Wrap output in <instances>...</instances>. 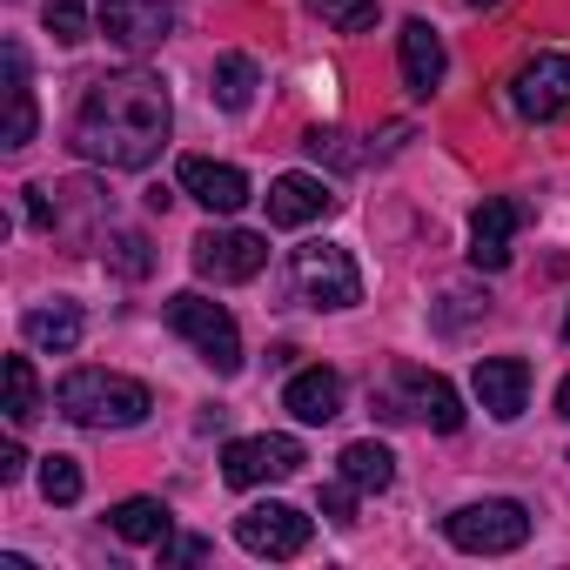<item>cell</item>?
<instances>
[{
	"label": "cell",
	"instance_id": "obj_1",
	"mask_svg": "<svg viewBox=\"0 0 570 570\" xmlns=\"http://www.w3.org/2000/svg\"><path fill=\"white\" fill-rule=\"evenodd\" d=\"M168 128H175L168 81L148 75V68H121V75L88 81V95L75 108V128H68V148L95 168H148L161 155Z\"/></svg>",
	"mask_w": 570,
	"mask_h": 570
},
{
	"label": "cell",
	"instance_id": "obj_2",
	"mask_svg": "<svg viewBox=\"0 0 570 570\" xmlns=\"http://www.w3.org/2000/svg\"><path fill=\"white\" fill-rule=\"evenodd\" d=\"M55 410H61L68 423H81V430H135V423H148L155 396H148V383H135V376L75 370V376L55 383Z\"/></svg>",
	"mask_w": 570,
	"mask_h": 570
},
{
	"label": "cell",
	"instance_id": "obj_3",
	"mask_svg": "<svg viewBox=\"0 0 570 570\" xmlns=\"http://www.w3.org/2000/svg\"><path fill=\"white\" fill-rule=\"evenodd\" d=\"M443 537L463 550V557H510L530 543V510L517 497H483V503H463L443 517Z\"/></svg>",
	"mask_w": 570,
	"mask_h": 570
},
{
	"label": "cell",
	"instance_id": "obj_4",
	"mask_svg": "<svg viewBox=\"0 0 570 570\" xmlns=\"http://www.w3.org/2000/svg\"><path fill=\"white\" fill-rule=\"evenodd\" d=\"M168 330H175L215 376H235V370H242V330H235V316H228L222 303L181 289V296H168Z\"/></svg>",
	"mask_w": 570,
	"mask_h": 570
},
{
	"label": "cell",
	"instance_id": "obj_5",
	"mask_svg": "<svg viewBox=\"0 0 570 570\" xmlns=\"http://www.w3.org/2000/svg\"><path fill=\"white\" fill-rule=\"evenodd\" d=\"M289 282H296V296H303L309 309H356V303H363V275H356L350 248H336V242L296 248Z\"/></svg>",
	"mask_w": 570,
	"mask_h": 570
},
{
	"label": "cell",
	"instance_id": "obj_6",
	"mask_svg": "<svg viewBox=\"0 0 570 570\" xmlns=\"http://www.w3.org/2000/svg\"><path fill=\"white\" fill-rule=\"evenodd\" d=\"M376 410L390 416V423H430V430H463V396L436 376V370H396V383L376 396Z\"/></svg>",
	"mask_w": 570,
	"mask_h": 570
},
{
	"label": "cell",
	"instance_id": "obj_7",
	"mask_svg": "<svg viewBox=\"0 0 570 570\" xmlns=\"http://www.w3.org/2000/svg\"><path fill=\"white\" fill-rule=\"evenodd\" d=\"M309 456H303V443L296 436H235L228 450H222V476L235 483V490H255V483H282V476H296Z\"/></svg>",
	"mask_w": 570,
	"mask_h": 570
},
{
	"label": "cell",
	"instance_id": "obj_8",
	"mask_svg": "<svg viewBox=\"0 0 570 570\" xmlns=\"http://www.w3.org/2000/svg\"><path fill=\"white\" fill-rule=\"evenodd\" d=\"M235 543L248 557H303L309 550V517L296 503H248L235 517Z\"/></svg>",
	"mask_w": 570,
	"mask_h": 570
},
{
	"label": "cell",
	"instance_id": "obj_9",
	"mask_svg": "<svg viewBox=\"0 0 570 570\" xmlns=\"http://www.w3.org/2000/svg\"><path fill=\"white\" fill-rule=\"evenodd\" d=\"M195 275H208V282H248V275H262V262H268V235H248V228H208V235H195Z\"/></svg>",
	"mask_w": 570,
	"mask_h": 570
},
{
	"label": "cell",
	"instance_id": "obj_10",
	"mask_svg": "<svg viewBox=\"0 0 570 570\" xmlns=\"http://www.w3.org/2000/svg\"><path fill=\"white\" fill-rule=\"evenodd\" d=\"M101 35L128 55H148L175 35V0H101Z\"/></svg>",
	"mask_w": 570,
	"mask_h": 570
},
{
	"label": "cell",
	"instance_id": "obj_11",
	"mask_svg": "<svg viewBox=\"0 0 570 570\" xmlns=\"http://www.w3.org/2000/svg\"><path fill=\"white\" fill-rule=\"evenodd\" d=\"M510 101L523 121H550L570 108V55H530L510 81Z\"/></svg>",
	"mask_w": 570,
	"mask_h": 570
},
{
	"label": "cell",
	"instance_id": "obj_12",
	"mask_svg": "<svg viewBox=\"0 0 570 570\" xmlns=\"http://www.w3.org/2000/svg\"><path fill=\"white\" fill-rule=\"evenodd\" d=\"M175 181H181V195H195L208 215H235L242 202H248V175L235 168V161H208V155H181V168H175Z\"/></svg>",
	"mask_w": 570,
	"mask_h": 570
},
{
	"label": "cell",
	"instance_id": "obj_13",
	"mask_svg": "<svg viewBox=\"0 0 570 570\" xmlns=\"http://www.w3.org/2000/svg\"><path fill=\"white\" fill-rule=\"evenodd\" d=\"M262 202H268V222L275 228H309V222H323L336 208V188L323 175H275Z\"/></svg>",
	"mask_w": 570,
	"mask_h": 570
},
{
	"label": "cell",
	"instance_id": "obj_14",
	"mask_svg": "<svg viewBox=\"0 0 570 570\" xmlns=\"http://www.w3.org/2000/svg\"><path fill=\"white\" fill-rule=\"evenodd\" d=\"M396 61H403V88H410L416 101H430V95L443 88V75H450L443 35H436L430 21H403V35H396Z\"/></svg>",
	"mask_w": 570,
	"mask_h": 570
},
{
	"label": "cell",
	"instance_id": "obj_15",
	"mask_svg": "<svg viewBox=\"0 0 570 570\" xmlns=\"http://www.w3.org/2000/svg\"><path fill=\"white\" fill-rule=\"evenodd\" d=\"M470 390H476V403H483L497 423H517L523 403H530V363H523V356H483L476 376H470Z\"/></svg>",
	"mask_w": 570,
	"mask_h": 570
},
{
	"label": "cell",
	"instance_id": "obj_16",
	"mask_svg": "<svg viewBox=\"0 0 570 570\" xmlns=\"http://www.w3.org/2000/svg\"><path fill=\"white\" fill-rule=\"evenodd\" d=\"M282 410H289L296 423H336L343 416V376L336 370H296L289 390H282Z\"/></svg>",
	"mask_w": 570,
	"mask_h": 570
},
{
	"label": "cell",
	"instance_id": "obj_17",
	"mask_svg": "<svg viewBox=\"0 0 570 570\" xmlns=\"http://www.w3.org/2000/svg\"><path fill=\"white\" fill-rule=\"evenodd\" d=\"M517 222H523V208H517V202H503V195H497V202H483V208L470 215V262L497 275V268L510 262V235H517Z\"/></svg>",
	"mask_w": 570,
	"mask_h": 570
},
{
	"label": "cell",
	"instance_id": "obj_18",
	"mask_svg": "<svg viewBox=\"0 0 570 570\" xmlns=\"http://www.w3.org/2000/svg\"><path fill=\"white\" fill-rule=\"evenodd\" d=\"M81 330H88V323H81V309H75V303H61V296L21 316V336H28L35 350H48V356H68V350H81Z\"/></svg>",
	"mask_w": 570,
	"mask_h": 570
},
{
	"label": "cell",
	"instance_id": "obj_19",
	"mask_svg": "<svg viewBox=\"0 0 570 570\" xmlns=\"http://www.w3.org/2000/svg\"><path fill=\"white\" fill-rule=\"evenodd\" d=\"M108 530H115L121 543H148V550H161V537H175V517H168L161 497H128V503L108 510Z\"/></svg>",
	"mask_w": 570,
	"mask_h": 570
},
{
	"label": "cell",
	"instance_id": "obj_20",
	"mask_svg": "<svg viewBox=\"0 0 570 570\" xmlns=\"http://www.w3.org/2000/svg\"><path fill=\"white\" fill-rule=\"evenodd\" d=\"M336 470H343V483H356L363 497H383L390 483H396V456H390V443H350L343 456H336Z\"/></svg>",
	"mask_w": 570,
	"mask_h": 570
},
{
	"label": "cell",
	"instance_id": "obj_21",
	"mask_svg": "<svg viewBox=\"0 0 570 570\" xmlns=\"http://www.w3.org/2000/svg\"><path fill=\"white\" fill-rule=\"evenodd\" d=\"M255 88H262V75H255L248 55H215V68H208V101H215V108L242 115V108L255 101Z\"/></svg>",
	"mask_w": 570,
	"mask_h": 570
},
{
	"label": "cell",
	"instance_id": "obj_22",
	"mask_svg": "<svg viewBox=\"0 0 570 570\" xmlns=\"http://www.w3.org/2000/svg\"><path fill=\"white\" fill-rule=\"evenodd\" d=\"M35 141V88H28V55L8 48V135L0 148H28Z\"/></svg>",
	"mask_w": 570,
	"mask_h": 570
},
{
	"label": "cell",
	"instance_id": "obj_23",
	"mask_svg": "<svg viewBox=\"0 0 570 570\" xmlns=\"http://www.w3.org/2000/svg\"><path fill=\"white\" fill-rule=\"evenodd\" d=\"M95 248H101V262H108V268H121L128 282H141V275L155 268V248H148V235H141V228H115V222H108Z\"/></svg>",
	"mask_w": 570,
	"mask_h": 570
},
{
	"label": "cell",
	"instance_id": "obj_24",
	"mask_svg": "<svg viewBox=\"0 0 570 570\" xmlns=\"http://www.w3.org/2000/svg\"><path fill=\"white\" fill-rule=\"evenodd\" d=\"M28 416H41V383L28 356H8V423H28Z\"/></svg>",
	"mask_w": 570,
	"mask_h": 570
},
{
	"label": "cell",
	"instance_id": "obj_25",
	"mask_svg": "<svg viewBox=\"0 0 570 570\" xmlns=\"http://www.w3.org/2000/svg\"><path fill=\"white\" fill-rule=\"evenodd\" d=\"M41 497H48V503H61V510H68V503H81V463H75V456H61V450H55V456H41Z\"/></svg>",
	"mask_w": 570,
	"mask_h": 570
},
{
	"label": "cell",
	"instance_id": "obj_26",
	"mask_svg": "<svg viewBox=\"0 0 570 570\" xmlns=\"http://www.w3.org/2000/svg\"><path fill=\"white\" fill-rule=\"evenodd\" d=\"M309 14H323L336 35H363L376 28V0H309Z\"/></svg>",
	"mask_w": 570,
	"mask_h": 570
},
{
	"label": "cell",
	"instance_id": "obj_27",
	"mask_svg": "<svg viewBox=\"0 0 570 570\" xmlns=\"http://www.w3.org/2000/svg\"><path fill=\"white\" fill-rule=\"evenodd\" d=\"M41 21H48V35H55L61 48L88 41V8H81V0H41Z\"/></svg>",
	"mask_w": 570,
	"mask_h": 570
},
{
	"label": "cell",
	"instance_id": "obj_28",
	"mask_svg": "<svg viewBox=\"0 0 570 570\" xmlns=\"http://www.w3.org/2000/svg\"><path fill=\"white\" fill-rule=\"evenodd\" d=\"M356 497H363V490H356V483H343V476H336V483H330V490H323V517H330V523H343V530H350V523H356Z\"/></svg>",
	"mask_w": 570,
	"mask_h": 570
},
{
	"label": "cell",
	"instance_id": "obj_29",
	"mask_svg": "<svg viewBox=\"0 0 570 570\" xmlns=\"http://www.w3.org/2000/svg\"><path fill=\"white\" fill-rule=\"evenodd\" d=\"M208 557H215L208 537H161V570L168 563H208Z\"/></svg>",
	"mask_w": 570,
	"mask_h": 570
},
{
	"label": "cell",
	"instance_id": "obj_30",
	"mask_svg": "<svg viewBox=\"0 0 570 570\" xmlns=\"http://www.w3.org/2000/svg\"><path fill=\"white\" fill-rule=\"evenodd\" d=\"M21 470H28V450L21 443H0V483H21Z\"/></svg>",
	"mask_w": 570,
	"mask_h": 570
},
{
	"label": "cell",
	"instance_id": "obj_31",
	"mask_svg": "<svg viewBox=\"0 0 570 570\" xmlns=\"http://www.w3.org/2000/svg\"><path fill=\"white\" fill-rule=\"evenodd\" d=\"M557 410H563V416H570V376H563V383H557Z\"/></svg>",
	"mask_w": 570,
	"mask_h": 570
},
{
	"label": "cell",
	"instance_id": "obj_32",
	"mask_svg": "<svg viewBox=\"0 0 570 570\" xmlns=\"http://www.w3.org/2000/svg\"><path fill=\"white\" fill-rule=\"evenodd\" d=\"M563 343H570V309H563Z\"/></svg>",
	"mask_w": 570,
	"mask_h": 570
},
{
	"label": "cell",
	"instance_id": "obj_33",
	"mask_svg": "<svg viewBox=\"0 0 570 570\" xmlns=\"http://www.w3.org/2000/svg\"><path fill=\"white\" fill-rule=\"evenodd\" d=\"M470 8H497V0H470Z\"/></svg>",
	"mask_w": 570,
	"mask_h": 570
}]
</instances>
